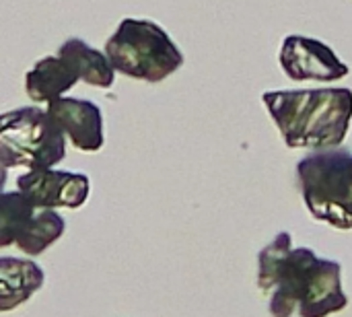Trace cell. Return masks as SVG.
I'll list each match as a JSON object with an SVG mask.
<instances>
[{
  "label": "cell",
  "instance_id": "1",
  "mask_svg": "<svg viewBox=\"0 0 352 317\" xmlns=\"http://www.w3.org/2000/svg\"><path fill=\"white\" fill-rule=\"evenodd\" d=\"M258 287L270 293L272 317H330L349 307L340 262L320 258L309 248H293L289 231L260 252Z\"/></svg>",
  "mask_w": 352,
  "mask_h": 317
},
{
  "label": "cell",
  "instance_id": "2",
  "mask_svg": "<svg viewBox=\"0 0 352 317\" xmlns=\"http://www.w3.org/2000/svg\"><path fill=\"white\" fill-rule=\"evenodd\" d=\"M262 101L289 149H336L349 134L352 120L349 87L266 91Z\"/></svg>",
  "mask_w": 352,
  "mask_h": 317
},
{
  "label": "cell",
  "instance_id": "3",
  "mask_svg": "<svg viewBox=\"0 0 352 317\" xmlns=\"http://www.w3.org/2000/svg\"><path fill=\"white\" fill-rule=\"evenodd\" d=\"M297 184L309 215L334 229H352V153L311 151L297 163Z\"/></svg>",
  "mask_w": 352,
  "mask_h": 317
},
{
  "label": "cell",
  "instance_id": "4",
  "mask_svg": "<svg viewBox=\"0 0 352 317\" xmlns=\"http://www.w3.org/2000/svg\"><path fill=\"white\" fill-rule=\"evenodd\" d=\"M113 70L146 83H161L184 64L182 50L148 19H124L103 52Z\"/></svg>",
  "mask_w": 352,
  "mask_h": 317
},
{
  "label": "cell",
  "instance_id": "5",
  "mask_svg": "<svg viewBox=\"0 0 352 317\" xmlns=\"http://www.w3.org/2000/svg\"><path fill=\"white\" fill-rule=\"evenodd\" d=\"M0 146L14 167L54 169L66 157V136L45 109L19 107L0 113Z\"/></svg>",
  "mask_w": 352,
  "mask_h": 317
},
{
  "label": "cell",
  "instance_id": "6",
  "mask_svg": "<svg viewBox=\"0 0 352 317\" xmlns=\"http://www.w3.org/2000/svg\"><path fill=\"white\" fill-rule=\"evenodd\" d=\"M283 72L297 83H332L349 76L351 68L324 41L305 35H287L278 54Z\"/></svg>",
  "mask_w": 352,
  "mask_h": 317
},
{
  "label": "cell",
  "instance_id": "7",
  "mask_svg": "<svg viewBox=\"0 0 352 317\" xmlns=\"http://www.w3.org/2000/svg\"><path fill=\"white\" fill-rule=\"evenodd\" d=\"M16 190L37 208H80L91 192L89 177L76 171L29 169L19 175Z\"/></svg>",
  "mask_w": 352,
  "mask_h": 317
},
{
  "label": "cell",
  "instance_id": "8",
  "mask_svg": "<svg viewBox=\"0 0 352 317\" xmlns=\"http://www.w3.org/2000/svg\"><path fill=\"white\" fill-rule=\"evenodd\" d=\"M47 113L64 136H68L74 149L82 153H97L103 146V113L93 101L58 97L47 103Z\"/></svg>",
  "mask_w": 352,
  "mask_h": 317
},
{
  "label": "cell",
  "instance_id": "9",
  "mask_svg": "<svg viewBox=\"0 0 352 317\" xmlns=\"http://www.w3.org/2000/svg\"><path fill=\"white\" fill-rule=\"evenodd\" d=\"M45 274L33 260L0 258V314L27 303L41 287Z\"/></svg>",
  "mask_w": 352,
  "mask_h": 317
},
{
  "label": "cell",
  "instance_id": "10",
  "mask_svg": "<svg viewBox=\"0 0 352 317\" xmlns=\"http://www.w3.org/2000/svg\"><path fill=\"white\" fill-rule=\"evenodd\" d=\"M78 76L74 68L60 56L41 58L25 74V91L35 103H50L62 97L76 85Z\"/></svg>",
  "mask_w": 352,
  "mask_h": 317
},
{
  "label": "cell",
  "instance_id": "11",
  "mask_svg": "<svg viewBox=\"0 0 352 317\" xmlns=\"http://www.w3.org/2000/svg\"><path fill=\"white\" fill-rule=\"evenodd\" d=\"M58 56L64 58L74 68L78 80H85L87 85L99 87V89H109L113 85L116 70L109 64L107 56L91 47L87 41L78 37H70L60 45Z\"/></svg>",
  "mask_w": 352,
  "mask_h": 317
},
{
  "label": "cell",
  "instance_id": "12",
  "mask_svg": "<svg viewBox=\"0 0 352 317\" xmlns=\"http://www.w3.org/2000/svg\"><path fill=\"white\" fill-rule=\"evenodd\" d=\"M66 231V221L52 208H37L35 217L27 225V229L14 241L16 248L27 256H39L50 245H54Z\"/></svg>",
  "mask_w": 352,
  "mask_h": 317
},
{
  "label": "cell",
  "instance_id": "13",
  "mask_svg": "<svg viewBox=\"0 0 352 317\" xmlns=\"http://www.w3.org/2000/svg\"><path fill=\"white\" fill-rule=\"evenodd\" d=\"M33 206L21 192H0V248L12 245L35 217Z\"/></svg>",
  "mask_w": 352,
  "mask_h": 317
},
{
  "label": "cell",
  "instance_id": "14",
  "mask_svg": "<svg viewBox=\"0 0 352 317\" xmlns=\"http://www.w3.org/2000/svg\"><path fill=\"white\" fill-rule=\"evenodd\" d=\"M10 167H14V163H12L10 155L0 146V192H2V190H4V186H6L8 169H10Z\"/></svg>",
  "mask_w": 352,
  "mask_h": 317
}]
</instances>
